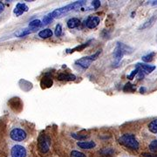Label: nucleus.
Returning a JSON list of instances; mask_svg holds the SVG:
<instances>
[{
  "label": "nucleus",
  "mask_w": 157,
  "mask_h": 157,
  "mask_svg": "<svg viewBox=\"0 0 157 157\" xmlns=\"http://www.w3.org/2000/svg\"><path fill=\"white\" fill-rule=\"evenodd\" d=\"M139 71H140V69H139V68H138V67L135 68V70H134V71H133V72L131 73V74H130V75L128 76L129 79H133V78H134V77H135V75H136V74L138 73V72H139Z\"/></svg>",
  "instance_id": "29"
},
{
  "label": "nucleus",
  "mask_w": 157,
  "mask_h": 157,
  "mask_svg": "<svg viewBox=\"0 0 157 157\" xmlns=\"http://www.w3.org/2000/svg\"><path fill=\"white\" fill-rule=\"evenodd\" d=\"M92 6H94V9H98L100 6H101V2L98 1V0H95V1H93L92 2Z\"/></svg>",
  "instance_id": "30"
},
{
  "label": "nucleus",
  "mask_w": 157,
  "mask_h": 157,
  "mask_svg": "<svg viewBox=\"0 0 157 157\" xmlns=\"http://www.w3.org/2000/svg\"><path fill=\"white\" fill-rule=\"evenodd\" d=\"M155 55V52H150V53H148V54H147L145 56L142 57V60L144 62H147V63H148V62H151L153 59H154V57Z\"/></svg>",
  "instance_id": "24"
},
{
  "label": "nucleus",
  "mask_w": 157,
  "mask_h": 157,
  "mask_svg": "<svg viewBox=\"0 0 157 157\" xmlns=\"http://www.w3.org/2000/svg\"><path fill=\"white\" fill-rule=\"evenodd\" d=\"M52 36V32L51 29H45L39 33V37L41 39H48Z\"/></svg>",
  "instance_id": "16"
},
{
  "label": "nucleus",
  "mask_w": 157,
  "mask_h": 157,
  "mask_svg": "<svg viewBox=\"0 0 157 157\" xmlns=\"http://www.w3.org/2000/svg\"><path fill=\"white\" fill-rule=\"evenodd\" d=\"M72 137H73L74 139L78 140V141H81V140H84L86 139H87L89 137V135H78V134H72Z\"/></svg>",
  "instance_id": "25"
},
{
  "label": "nucleus",
  "mask_w": 157,
  "mask_h": 157,
  "mask_svg": "<svg viewBox=\"0 0 157 157\" xmlns=\"http://www.w3.org/2000/svg\"><path fill=\"white\" fill-rule=\"evenodd\" d=\"M79 25H80V20L78 18H76V17H72V18H70L67 21L68 28H77Z\"/></svg>",
  "instance_id": "13"
},
{
  "label": "nucleus",
  "mask_w": 157,
  "mask_h": 157,
  "mask_svg": "<svg viewBox=\"0 0 157 157\" xmlns=\"http://www.w3.org/2000/svg\"><path fill=\"white\" fill-rule=\"evenodd\" d=\"M156 19V17H152L151 18H149L147 21L146 23H144V25H142V26H140V29H147L148 28V27H150L151 25H153V24H154V22H155V20Z\"/></svg>",
  "instance_id": "19"
},
{
  "label": "nucleus",
  "mask_w": 157,
  "mask_h": 157,
  "mask_svg": "<svg viewBox=\"0 0 157 157\" xmlns=\"http://www.w3.org/2000/svg\"><path fill=\"white\" fill-rule=\"evenodd\" d=\"M128 48V46L123 45L122 43H117V46L115 47V49L113 51V58L115 60V65H118L120 63L124 54L128 52L127 50Z\"/></svg>",
  "instance_id": "4"
},
{
  "label": "nucleus",
  "mask_w": 157,
  "mask_h": 157,
  "mask_svg": "<svg viewBox=\"0 0 157 157\" xmlns=\"http://www.w3.org/2000/svg\"><path fill=\"white\" fill-rule=\"evenodd\" d=\"M113 152H114V150H113V148H111V147H108V148L105 147V148L101 149V151L99 152V153H100L101 155H102L110 156V155H112L113 154Z\"/></svg>",
  "instance_id": "18"
},
{
  "label": "nucleus",
  "mask_w": 157,
  "mask_h": 157,
  "mask_svg": "<svg viewBox=\"0 0 157 157\" xmlns=\"http://www.w3.org/2000/svg\"><path fill=\"white\" fill-rule=\"evenodd\" d=\"M153 6H157V1H151Z\"/></svg>",
  "instance_id": "32"
},
{
  "label": "nucleus",
  "mask_w": 157,
  "mask_h": 157,
  "mask_svg": "<svg viewBox=\"0 0 157 157\" xmlns=\"http://www.w3.org/2000/svg\"><path fill=\"white\" fill-rule=\"evenodd\" d=\"M90 42H91V41H88V42L85 43V44H83V45H79V46H77V47L73 48V49H72V50H67V52H75V51H78V52H80V51H82L84 48H86L87 45H89Z\"/></svg>",
  "instance_id": "22"
},
{
  "label": "nucleus",
  "mask_w": 157,
  "mask_h": 157,
  "mask_svg": "<svg viewBox=\"0 0 157 157\" xmlns=\"http://www.w3.org/2000/svg\"><path fill=\"white\" fill-rule=\"evenodd\" d=\"M140 93H142V94H143V92H144V91H145V88H143V87H142V88H140Z\"/></svg>",
  "instance_id": "33"
},
{
  "label": "nucleus",
  "mask_w": 157,
  "mask_h": 157,
  "mask_svg": "<svg viewBox=\"0 0 157 157\" xmlns=\"http://www.w3.org/2000/svg\"><path fill=\"white\" fill-rule=\"evenodd\" d=\"M70 156L71 157H86V155H85L84 153L82 152L77 151V150H73L70 154Z\"/></svg>",
  "instance_id": "26"
},
{
  "label": "nucleus",
  "mask_w": 157,
  "mask_h": 157,
  "mask_svg": "<svg viewBox=\"0 0 157 157\" xmlns=\"http://www.w3.org/2000/svg\"><path fill=\"white\" fill-rule=\"evenodd\" d=\"M11 157H26L27 151L25 147L21 145H15L11 150Z\"/></svg>",
  "instance_id": "7"
},
{
  "label": "nucleus",
  "mask_w": 157,
  "mask_h": 157,
  "mask_svg": "<svg viewBox=\"0 0 157 157\" xmlns=\"http://www.w3.org/2000/svg\"><path fill=\"white\" fill-rule=\"evenodd\" d=\"M76 78V76L71 74V73H60L58 75V79L59 80H68V81H71V80H74Z\"/></svg>",
  "instance_id": "14"
},
{
  "label": "nucleus",
  "mask_w": 157,
  "mask_h": 157,
  "mask_svg": "<svg viewBox=\"0 0 157 157\" xmlns=\"http://www.w3.org/2000/svg\"><path fill=\"white\" fill-rule=\"evenodd\" d=\"M119 142L124 147H128L129 149H133V150H137L140 146L135 135H131V134H126L122 135L119 139Z\"/></svg>",
  "instance_id": "2"
},
{
  "label": "nucleus",
  "mask_w": 157,
  "mask_h": 157,
  "mask_svg": "<svg viewBox=\"0 0 157 157\" xmlns=\"http://www.w3.org/2000/svg\"><path fill=\"white\" fill-rule=\"evenodd\" d=\"M41 21L39 20V19H35V20H33L32 22H30L29 24V27L30 28H33V29H36L39 27L40 25H41Z\"/></svg>",
  "instance_id": "23"
},
{
  "label": "nucleus",
  "mask_w": 157,
  "mask_h": 157,
  "mask_svg": "<svg viewBox=\"0 0 157 157\" xmlns=\"http://www.w3.org/2000/svg\"><path fill=\"white\" fill-rule=\"evenodd\" d=\"M10 137L15 141H23L26 139L27 135L25 131L22 128H14L12 129L10 133Z\"/></svg>",
  "instance_id": "6"
},
{
  "label": "nucleus",
  "mask_w": 157,
  "mask_h": 157,
  "mask_svg": "<svg viewBox=\"0 0 157 157\" xmlns=\"http://www.w3.org/2000/svg\"><path fill=\"white\" fill-rule=\"evenodd\" d=\"M124 92L126 93H132V92H135V85H132L131 83H128V84L125 85L123 88Z\"/></svg>",
  "instance_id": "21"
},
{
  "label": "nucleus",
  "mask_w": 157,
  "mask_h": 157,
  "mask_svg": "<svg viewBox=\"0 0 157 157\" xmlns=\"http://www.w3.org/2000/svg\"><path fill=\"white\" fill-rule=\"evenodd\" d=\"M51 139L48 135H41L39 137L38 140V146H39V151L42 154H46L50 149Z\"/></svg>",
  "instance_id": "3"
},
{
  "label": "nucleus",
  "mask_w": 157,
  "mask_h": 157,
  "mask_svg": "<svg viewBox=\"0 0 157 157\" xmlns=\"http://www.w3.org/2000/svg\"><path fill=\"white\" fill-rule=\"evenodd\" d=\"M9 105H10L11 109H13L16 112L21 111V109H22L23 107L22 102H21V101L18 98H13V99H11V101H9Z\"/></svg>",
  "instance_id": "9"
},
{
  "label": "nucleus",
  "mask_w": 157,
  "mask_h": 157,
  "mask_svg": "<svg viewBox=\"0 0 157 157\" xmlns=\"http://www.w3.org/2000/svg\"><path fill=\"white\" fill-rule=\"evenodd\" d=\"M136 67L141 70V72H145L146 73H152L155 69V66H150V65H147V64H137Z\"/></svg>",
  "instance_id": "12"
},
{
  "label": "nucleus",
  "mask_w": 157,
  "mask_h": 157,
  "mask_svg": "<svg viewBox=\"0 0 157 157\" xmlns=\"http://www.w3.org/2000/svg\"><path fill=\"white\" fill-rule=\"evenodd\" d=\"M101 53V50H99L96 53H94V55L91 56H86L84 58L79 59L78 60H77V64L78 66H80L81 67L83 68H88L91 65V63L93 61L96 60L98 59V57L100 56V54Z\"/></svg>",
  "instance_id": "5"
},
{
  "label": "nucleus",
  "mask_w": 157,
  "mask_h": 157,
  "mask_svg": "<svg viewBox=\"0 0 157 157\" xmlns=\"http://www.w3.org/2000/svg\"><path fill=\"white\" fill-rule=\"evenodd\" d=\"M62 34V27L60 25H57L56 28H55V35L57 37H59L61 36Z\"/></svg>",
  "instance_id": "28"
},
{
  "label": "nucleus",
  "mask_w": 157,
  "mask_h": 157,
  "mask_svg": "<svg viewBox=\"0 0 157 157\" xmlns=\"http://www.w3.org/2000/svg\"><path fill=\"white\" fill-rule=\"evenodd\" d=\"M100 17H96V16H91L86 18V20H85V26H86L87 28L94 29L98 26V25L100 24Z\"/></svg>",
  "instance_id": "8"
},
{
  "label": "nucleus",
  "mask_w": 157,
  "mask_h": 157,
  "mask_svg": "<svg viewBox=\"0 0 157 157\" xmlns=\"http://www.w3.org/2000/svg\"><path fill=\"white\" fill-rule=\"evenodd\" d=\"M53 84V81L52 79L49 77H44L42 78L41 82H40V85H41V87L42 88H48V87H51Z\"/></svg>",
  "instance_id": "15"
},
{
  "label": "nucleus",
  "mask_w": 157,
  "mask_h": 157,
  "mask_svg": "<svg viewBox=\"0 0 157 157\" xmlns=\"http://www.w3.org/2000/svg\"><path fill=\"white\" fill-rule=\"evenodd\" d=\"M28 11V6H26L25 4H23V3H18L16 7H15V9H14V14L16 15V16H20V15H22L23 13H25V12H26V11Z\"/></svg>",
  "instance_id": "10"
},
{
  "label": "nucleus",
  "mask_w": 157,
  "mask_h": 157,
  "mask_svg": "<svg viewBox=\"0 0 157 157\" xmlns=\"http://www.w3.org/2000/svg\"><path fill=\"white\" fill-rule=\"evenodd\" d=\"M77 145L78 147L82 148V149H92L94 147H95L96 144L94 141H78Z\"/></svg>",
  "instance_id": "11"
},
{
  "label": "nucleus",
  "mask_w": 157,
  "mask_h": 157,
  "mask_svg": "<svg viewBox=\"0 0 157 157\" xmlns=\"http://www.w3.org/2000/svg\"><path fill=\"white\" fill-rule=\"evenodd\" d=\"M85 3H86V1H76V2H74L73 4H70V5H68V6H64V7H61V8L57 9L55 11H52L51 13L47 14V15L43 18V24H44V25H47V24H49L52 20H53L54 18L61 17L62 15L67 13L69 11H74V10H76V9H78L79 7H81V6H83Z\"/></svg>",
  "instance_id": "1"
},
{
  "label": "nucleus",
  "mask_w": 157,
  "mask_h": 157,
  "mask_svg": "<svg viewBox=\"0 0 157 157\" xmlns=\"http://www.w3.org/2000/svg\"><path fill=\"white\" fill-rule=\"evenodd\" d=\"M33 31H31V30H29V29H24V30H21V31H19V32H17L16 33V36L17 37H25V35H28V34L32 33H33Z\"/></svg>",
  "instance_id": "20"
},
{
  "label": "nucleus",
  "mask_w": 157,
  "mask_h": 157,
  "mask_svg": "<svg viewBox=\"0 0 157 157\" xmlns=\"http://www.w3.org/2000/svg\"><path fill=\"white\" fill-rule=\"evenodd\" d=\"M148 129L153 134H157V120H154L148 124Z\"/></svg>",
  "instance_id": "17"
},
{
  "label": "nucleus",
  "mask_w": 157,
  "mask_h": 157,
  "mask_svg": "<svg viewBox=\"0 0 157 157\" xmlns=\"http://www.w3.org/2000/svg\"><path fill=\"white\" fill-rule=\"evenodd\" d=\"M4 9H5V6H4V4H3L2 2H0V14L3 12Z\"/></svg>",
  "instance_id": "31"
},
{
  "label": "nucleus",
  "mask_w": 157,
  "mask_h": 157,
  "mask_svg": "<svg viewBox=\"0 0 157 157\" xmlns=\"http://www.w3.org/2000/svg\"><path fill=\"white\" fill-rule=\"evenodd\" d=\"M149 149L150 151L157 153V140H152V142L149 144Z\"/></svg>",
  "instance_id": "27"
}]
</instances>
